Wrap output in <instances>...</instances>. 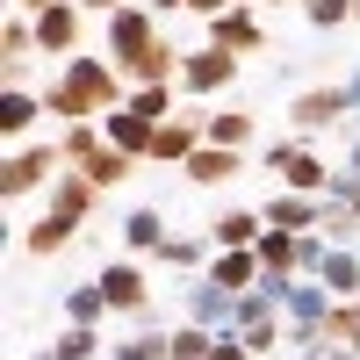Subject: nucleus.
Instances as JSON below:
<instances>
[{"mask_svg":"<svg viewBox=\"0 0 360 360\" xmlns=\"http://www.w3.org/2000/svg\"><path fill=\"white\" fill-rule=\"evenodd\" d=\"M58 173H65V144H15V152H8V166H0V195H8V202H22V195L51 188Z\"/></svg>","mask_w":360,"mask_h":360,"instance_id":"5","label":"nucleus"},{"mask_svg":"<svg viewBox=\"0 0 360 360\" xmlns=\"http://www.w3.org/2000/svg\"><path fill=\"white\" fill-rule=\"evenodd\" d=\"M94 281H101V295H108L115 317H152V274H144L137 259H108Z\"/></svg>","mask_w":360,"mask_h":360,"instance_id":"6","label":"nucleus"},{"mask_svg":"<svg viewBox=\"0 0 360 360\" xmlns=\"http://www.w3.org/2000/svg\"><path fill=\"white\" fill-rule=\"evenodd\" d=\"M180 303H188V317H180V324H202V332H217V339H231L238 332V295L231 288H217V281H195L188 295H180Z\"/></svg>","mask_w":360,"mask_h":360,"instance_id":"7","label":"nucleus"},{"mask_svg":"<svg viewBox=\"0 0 360 360\" xmlns=\"http://www.w3.org/2000/svg\"><path fill=\"white\" fill-rule=\"evenodd\" d=\"M231 8H238V0H195L188 15H202V22H217V15H231Z\"/></svg>","mask_w":360,"mask_h":360,"instance_id":"37","label":"nucleus"},{"mask_svg":"<svg viewBox=\"0 0 360 360\" xmlns=\"http://www.w3.org/2000/svg\"><path fill=\"white\" fill-rule=\"evenodd\" d=\"M209 44H217V51H231V58H252V51L266 44L259 8H231V15H217V22H209Z\"/></svg>","mask_w":360,"mask_h":360,"instance_id":"11","label":"nucleus"},{"mask_svg":"<svg viewBox=\"0 0 360 360\" xmlns=\"http://www.w3.org/2000/svg\"><path fill=\"white\" fill-rule=\"evenodd\" d=\"M101 130H108V144H115V152H130L137 166L152 159V144H159V123H144L137 108H108V115H101Z\"/></svg>","mask_w":360,"mask_h":360,"instance_id":"13","label":"nucleus"},{"mask_svg":"<svg viewBox=\"0 0 360 360\" xmlns=\"http://www.w3.org/2000/svg\"><path fill=\"white\" fill-rule=\"evenodd\" d=\"M303 22L310 29H346L353 22V0H303Z\"/></svg>","mask_w":360,"mask_h":360,"instance_id":"32","label":"nucleus"},{"mask_svg":"<svg viewBox=\"0 0 360 360\" xmlns=\"http://www.w3.org/2000/svg\"><path fill=\"white\" fill-rule=\"evenodd\" d=\"M44 58V44H37V15H8L0 22V65H8V86H22V72Z\"/></svg>","mask_w":360,"mask_h":360,"instance_id":"10","label":"nucleus"},{"mask_svg":"<svg viewBox=\"0 0 360 360\" xmlns=\"http://www.w3.org/2000/svg\"><path fill=\"white\" fill-rule=\"evenodd\" d=\"M72 231H79L72 217H51V209H44V217H37V224L22 231V252H37V259H51V252H65V238H72Z\"/></svg>","mask_w":360,"mask_h":360,"instance_id":"24","label":"nucleus"},{"mask_svg":"<svg viewBox=\"0 0 360 360\" xmlns=\"http://www.w3.org/2000/svg\"><path fill=\"white\" fill-rule=\"evenodd\" d=\"M44 8H58V0H8V15H44Z\"/></svg>","mask_w":360,"mask_h":360,"instance_id":"39","label":"nucleus"},{"mask_svg":"<svg viewBox=\"0 0 360 360\" xmlns=\"http://www.w3.org/2000/svg\"><path fill=\"white\" fill-rule=\"evenodd\" d=\"M101 317H108V295H101V281H79V288L65 295V324H94V332H101Z\"/></svg>","mask_w":360,"mask_h":360,"instance_id":"26","label":"nucleus"},{"mask_svg":"<svg viewBox=\"0 0 360 360\" xmlns=\"http://www.w3.org/2000/svg\"><path fill=\"white\" fill-rule=\"evenodd\" d=\"M332 303H339V295L324 288L317 274H295V281H288V303H281V317H288V324H324V317H332Z\"/></svg>","mask_w":360,"mask_h":360,"instance_id":"14","label":"nucleus"},{"mask_svg":"<svg viewBox=\"0 0 360 360\" xmlns=\"http://www.w3.org/2000/svg\"><path fill=\"white\" fill-rule=\"evenodd\" d=\"M217 353V332H202V324H173V360H209Z\"/></svg>","mask_w":360,"mask_h":360,"instance_id":"30","label":"nucleus"},{"mask_svg":"<svg viewBox=\"0 0 360 360\" xmlns=\"http://www.w3.org/2000/svg\"><path fill=\"white\" fill-rule=\"evenodd\" d=\"M51 360H101V332L94 324H65V332L51 339Z\"/></svg>","mask_w":360,"mask_h":360,"instance_id":"28","label":"nucleus"},{"mask_svg":"<svg viewBox=\"0 0 360 360\" xmlns=\"http://www.w3.org/2000/svg\"><path fill=\"white\" fill-rule=\"evenodd\" d=\"M252 252H259V266H266L274 281H295V274H303V238H295V231H274V224H266Z\"/></svg>","mask_w":360,"mask_h":360,"instance_id":"15","label":"nucleus"},{"mask_svg":"<svg viewBox=\"0 0 360 360\" xmlns=\"http://www.w3.org/2000/svg\"><path fill=\"white\" fill-rule=\"evenodd\" d=\"M231 79H238V58L217 51V44H202V51L180 58V94H217V86H231Z\"/></svg>","mask_w":360,"mask_h":360,"instance_id":"9","label":"nucleus"},{"mask_svg":"<svg viewBox=\"0 0 360 360\" xmlns=\"http://www.w3.org/2000/svg\"><path fill=\"white\" fill-rule=\"evenodd\" d=\"M209 360H252V346L231 332V339H217V353H209Z\"/></svg>","mask_w":360,"mask_h":360,"instance_id":"35","label":"nucleus"},{"mask_svg":"<svg viewBox=\"0 0 360 360\" xmlns=\"http://www.w3.org/2000/svg\"><path fill=\"white\" fill-rule=\"evenodd\" d=\"M259 217L274 224V231H295V238H303V231H317V202H310V195H288V188H281L274 202L259 209Z\"/></svg>","mask_w":360,"mask_h":360,"instance_id":"23","label":"nucleus"},{"mask_svg":"<svg viewBox=\"0 0 360 360\" xmlns=\"http://www.w3.org/2000/svg\"><path fill=\"white\" fill-rule=\"evenodd\" d=\"M353 332H360V303H332V317H324V339H332V346H353Z\"/></svg>","mask_w":360,"mask_h":360,"instance_id":"33","label":"nucleus"},{"mask_svg":"<svg viewBox=\"0 0 360 360\" xmlns=\"http://www.w3.org/2000/svg\"><path fill=\"white\" fill-rule=\"evenodd\" d=\"M123 245H130V259H159L173 245V231H166L159 209H130V217H123Z\"/></svg>","mask_w":360,"mask_h":360,"instance_id":"19","label":"nucleus"},{"mask_svg":"<svg viewBox=\"0 0 360 360\" xmlns=\"http://www.w3.org/2000/svg\"><path fill=\"white\" fill-rule=\"evenodd\" d=\"M123 108H137L144 123H173V86H130Z\"/></svg>","mask_w":360,"mask_h":360,"instance_id":"29","label":"nucleus"},{"mask_svg":"<svg viewBox=\"0 0 360 360\" xmlns=\"http://www.w3.org/2000/svg\"><path fill=\"white\" fill-rule=\"evenodd\" d=\"M159 259H166V266H180V274H195V266L209 259V238H180V231H173V245H166Z\"/></svg>","mask_w":360,"mask_h":360,"instance_id":"31","label":"nucleus"},{"mask_svg":"<svg viewBox=\"0 0 360 360\" xmlns=\"http://www.w3.org/2000/svg\"><path fill=\"white\" fill-rule=\"evenodd\" d=\"M44 94H29V86H0V130H8L15 144H29V130L44 123Z\"/></svg>","mask_w":360,"mask_h":360,"instance_id":"16","label":"nucleus"},{"mask_svg":"<svg viewBox=\"0 0 360 360\" xmlns=\"http://www.w3.org/2000/svg\"><path fill=\"white\" fill-rule=\"evenodd\" d=\"M101 44H108V65L123 72V79H137V65H144L166 37H159V15H152V8H115V15L101 22Z\"/></svg>","mask_w":360,"mask_h":360,"instance_id":"2","label":"nucleus"},{"mask_svg":"<svg viewBox=\"0 0 360 360\" xmlns=\"http://www.w3.org/2000/svg\"><path fill=\"white\" fill-rule=\"evenodd\" d=\"M346 353H353V360H360V332H353V346H346Z\"/></svg>","mask_w":360,"mask_h":360,"instance_id":"41","label":"nucleus"},{"mask_svg":"<svg viewBox=\"0 0 360 360\" xmlns=\"http://www.w3.org/2000/svg\"><path fill=\"white\" fill-rule=\"evenodd\" d=\"M108 360H173V324L137 317V332H130V339H115V353H108Z\"/></svg>","mask_w":360,"mask_h":360,"instance_id":"20","label":"nucleus"},{"mask_svg":"<svg viewBox=\"0 0 360 360\" xmlns=\"http://www.w3.org/2000/svg\"><path fill=\"white\" fill-rule=\"evenodd\" d=\"M317 281L339 295V303H360V252H346V245H332L324 252V266H317Z\"/></svg>","mask_w":360,"mask_h":360,"instance_id":"22","label":"nucleus"},{"mask_svg":"<svg viewBox=\"0 0 360 360\" xmlns=\"http://www.w3.org/2000/svg\"><path fill=\"white\" fill-rule=\"evenodd\" d=\"M209 281L231 288V295H245V288L266 281V266H259V252H217V259H209Z\"/></svg>","mask_w":360,"mask_h":360,"instance_id":"21","label":"nucleus"},{"mask_svg":"<svg viewBox=\"0 0 360 360\" xmlns=\"http://www.w3.org/2000/svg\"><path fill=\"white\" fill-rule=\"evenodd\" d=\"M266 173H274L288 195H310V202H324V195H332V180H339V173L324 166V159H317V152H310V144L295 137V130L266 144Z\"/></svg>","mask_w":360,"mask_h":360,"instance_id":"3","label":"nucleus"},{"mask_svg":"<svg viewBox=\"0 0 360 360\" xmlns=\"http://www.w3.org/2000/svg\"><path fill=\"white\" fill-rule=\"evenodd\" d=\"M79 8H86V15H101V22H108L115 8H130V0H79Z\"/></svg>","mask_w":360,"mask_h":360,"instance_id":"38","label":"nucleus"},{"mask_svg":"<svg viewBox=\"0 0 360 360\" xmlns=\"http://www.w3.org/2000/svg\"><path fill=\"white\" fill-rule=\"evenodd\" d=\"M353 22H360V0H353Z\"/></svg>","mask_w":360,"mask_h":360,"instance_id":"43","label":"nucleus"},{"mask_svg":"<svg viewBox=\"0 0 360 360\" xmlns=\"http://www.w3.org/2000/svg\"><path fill=\"white\" fill-rule=\"evenodd\" d=\"M130 101V86H123V72L108 65V58H94V51H79V58H65V72H58L51 86H44V108L58 115V123H94V115H108V108H123Z\"/></svg>","mask_w":360,"mask_h":360,"instance_id":"1","label":"nucleus"},{"mask_svg":"<svg viewBox=\"0 0 360 360\" xmlns=\"http://www.w3.org/2000/svg\"><path fill=\"white\" fill-rule=\"evenodd\" d=\"M332 195L353 202V217H360V173H339V180H332Z\"/></svg>","mask_w":360,"mask_h":360,"instance_id":"34","label":"nucleus"},{"mask_svg":"<svg viewBox=\"0 0 360 360\" xmlns=\"http://www.w3.org/2000/svg\"><path fill=\"white\" fill-rule=\"evenodd\" d=\"M252 115L245 108H217V115H209V144H224V152H245V144H252Z\"/></svg>","mask_w":360,"mask_h":360,"instance_id":"25","label":"nucleus"},{"mask_svg":"<svg viewBox=\"0 0 360 360\" xmlns=\"http://www.w3.org/2000/svg\"><path fill=\"white\" fill-rule=\"evenodd\" d=\"M180 8H195V0H152V15H180Z\"/></svg>","mask_w":360,"mask_h":360,"instance_id":"40","label":"nucleus"},{"mask_svg":"<svg viewBox=\"0 0 360 360\" xmlns=\"http://www.w3.org/2000/svg\"><path fill=\"white\" fill-rule=\"evenodd\" d=\"M317 231L332 238V245H346V238H360V217H353V202L324 195V202H317Z\"/></svg>","mask_w":360,"mask_h":360,"instance_id":"27","label":"nucleus"},{"mask_svg":"<svg viewBox=\"0 0 360 360\" xmlns=\"http://www.w3.org/2000/svg\"><path fill=\"white\" fill-rule=\"evenodd\" d=\"M94 202H101V188H94L86 173H72V166L44 188V209H51V217H72V224H86V217H94Z\"/></svg>","mask_w":360,"mask_h":360,"instance_id":"12","label":"nucleus"},{"mask_svg":"<svg viewBox=\"0 0 360 360\" xmlns=\"http://www.w3.org/2000/svg\"><path fill=\"white\" fill-rule=\"evenodd\" d=\"M339 137H346V173H360V123H346Z\"/></svg>","mask_w":360,"mask_h":360,"instance_id":"36","label":"nucleus"},{"mask_svg":"<svg viewBox=\"0 0 360 360\" xmlns=\"http://www.w3.org/2000/svg\"><path fill=\"white\" fill-rule=\"evenodd\" d=\"M259 231H266L259 209H224V217L209 224V245H217V252H252V245H259Z\"/></svg>","mask_w":360,"mask_h":360,"instance_id":"17","label":"nucleus"},{"mask_svg":"<svg viewBox=\"0 0 360 360\" xmlns=\"http://www.w3.org/2000/svg\"><path fill=\"white\" fill-rule=\"evenodd\" d=\"M353 108H360V101H353L346 79H339V86H332V79H324V86H303V94L288 101V130L310 144V137H324V130H346Z\"/></svg>","mask_w":360,"mask_h":360,"instance_id":"4","label":"nucleus"},{"mask_svg":"<svg viewBox=\"0 0 360 360\" xmlns=\"http://www.w3.org/2000/svg\"><path fill=\"white\" fill-rule=\"evenodd\" d=\"M252 8H281V0H252Z\"/></svg>","mask_w":360,"mask_h":360,"instance_id":"42","label":"nucleus"},{"mask_svg":"<svg viewBox=\"0 0 360 360\" xmlns=\"http://www.w3.org/2000/svg\"><path fill=\"white\" fill-rule=\"evenodd\" d=\"M79 37H86V8H79V0H58V8L37 15V44H44V58H79Z\"/></svg>","mask_w":360,"mask_h":360,"instance_id":"8","label":"nucleus"},{"mask_svg":"<svg viewBox=\"0 0 360 360\" xmlns=\"http://www.w3.org/2000/svg\"><path fill=\"white\" fill-rule=\"evenodd\" d=\"M180 173H188L195 188H231V180L245 173V152H224V144H202V152H195L188 166H180Z\"/></svg>","mask_w":360,"mask_h":360,"instance_id":"18","label":"nucleus"}]
</instances>
